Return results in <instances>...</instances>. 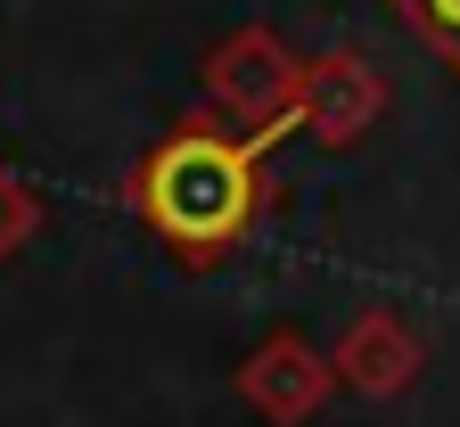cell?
Instances as JSON below:
<instances>
[{
    "instance_id": "obj_2",
    "label": "cell",
    "mask_w": 460,
    "mask_h": 427,
    "mask_svg": "<svg viewBox=\"0 0 460 427\" xmlns=\"http://www.w3.org/2000/svg\"><path fill=\"white\" fill-rule=\"evenodd\" d=\"M329 370H337V361L313 353L305 337H271L247 370H239V395H247L271 427H305V419L321 411V395H329Z\"/></svg>"
},
{
    "instance_id": "obj_3",
    "label": "cell",
    "mask_w": 460,
    "mask_h": 427,
    "mask_svg": "<svg viewBox=\"0 0 460 427\" xmlns=\"http://www.w3.org/2000/svg\"><path fill=\"white\" fill-rule=\"evenodd\" d=\"M411 370H420V337L394 313H362L345 329V345H337V378H354L362 395H394Z\"/></svg>"
},
{
    "instance_id": "obj_5",
    "label": "cell",
    "mask_w": 460,
    "mask_h": 427,
    "mask_svg": "<svg viewBox=\"0 0 460 427\" xmlns=\"http://www.w3.org/2000/svg\"><path fill=\"white\" fill-rule=\"evenodd\" d=\"M411 9L428 17V33H436V41H452V49H460V0H411Z\"/></svg>"
},
{
    "instance_id": "obj_1",
    "label": "cell",
    "mask_w": 460,
    "mask_h": 427,
    "mask_svg": "<svg viewBox=\"0 0 460 427\" xmlns=\"http://www.w3.org/2000/svg\"><path fill=\"white\" fill-rule=\"evenodd\" d=\"M255 198H263L255 148H239V140L190 132V140H164L140 165V214L172 238V247H190V255L230 247V238L255 222Z\"/></svg>"
},
{
    "instance_id": "obj_4",
    "label": "cell",
    "mask_w": 460,
    "mask_h": 427,
    "mask_svg": "<svg viewBox=\"0 0 460 427\" xmlns=\"http://www.w3.org/2000/svg\"><path fill=\"white\" fill-rule=\"evenodd\" d=\"M25 238H33V198L17 190L9 173H0V255H17Z\"/></svg>"
}]
</instances>
